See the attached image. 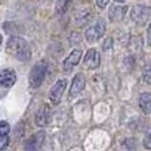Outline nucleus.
<instances>
[{
  "mask_svg": "<svg viewBox=\"0 0 151 151\" xmlns=\"http://www.w3.org/2000/svg\"><path fill=\"white\" fill-rule=\"evenodd\" d=\"M7 52L11 56L16 57L20 61H29L31 58V48L29 44L27 42L25 39L20 36H12L7 42V47H5Z\"/></svg>",
  "mask_w": 151,
  "mask_h": 151,
  "instance_id": "1",
  "label": "nucleus"
},
{
  "mask_svg": "<svg viewBox=\"0 0 151 151\" xmlns=\"http://www.w3.org/2000/svg\"><path fill=\"white\" fill-rule=\"evenodd\" d=\"M145 147H146V149H150L151 147V145H150V134L149 133H147L146 139H145Z\"/></svg>",
  "mask_w": 151,
  "mask_h": 151,
  "instance_id": "21",
  "label": "nucleus"
},
{
  "mask_svg": "<svg viewBox=\"0 0 151 151\" xmlns=\"http://www.w3.org/2000/svg\"><path fill=\"white\" fill-rule=\"evenodd\" d=\"M125 145H126V147H127V151H135L137 150V141L134 138L126 139Z\"/></svg>",
  "mask_w": 151,
  "mask_h": 151,
  "instance_id": "16",
  "label": "nucleus"
},
{
  "mask_svg": "<svg viewBox=\"0 0 151 151\" xmlns=\"http://www.w3.org/2000/svg\"><path fill=\"white\" fill-rule=\"evenodd\" d=\"M50 118H52V109H50L49 105H42L36 113V125L40 127H44L48 123L50 122Z\"/></svg>",
  "mask_w": 151,
  "mask_h": 151,
  "instance_id": "7",
  "label": "nucleus"
},
{
  "mask_svg": "<svg viewBox=\"0 0 151 151\" xmlns=\"http://www.w3.org/2000/svg\"><path fill=\"white\" fill-rule=\"evenodd\" d=\"M117 3H122V1H125V0H115Z\"/></svg>",
  "mask_w": 151,
  "mask_h": 151,
  "instance_id": "22",
  "label": "nucleus"
},
{
  "mask_svg": "<svg viewBox=\"0 0 151 151\" xmlns=\"http://www.w3.org/2000/svg\"><path fill=\"white\" fill-rule=\"evenodd\" d=\"M86 85V78L83 74L78 73L73 77V81H72V85H70V97H76L77 94H80L81 91L83 90Z\"/></svg>",
  "mask_w": 151,
  "mask_h": 151,
  "instance_id": "11",
  "label": "nucleus"
},
{
  "mask_svg": "<svg viewBox=\"0 0 151 151\" xmlns=\"http://www.w3.org/2000/svg\"><path fill=\"white\" fill-rule=\"evenodd\" d=\"M8 143H9V139H8V135L0 137V150H4L5 147L8 146Z\"/></svg>",
  "mask_w": 151,
  "mask_h": 151,
  "instance_id": "18",
  "label": "nucleus"
},
{
  "mask_svg": "<svg viewBox=\"0 0 151 151\" xmlns=\"http://www.w3.org/2000/svg\"><path fill=\"white\" fill-rule=\"evenodd\" d=\"M101 65V55L97 49L91 48L86 52L85 57H83V66L88 69H97Z\"/></svg>",
  "mask_w": 151,
  "mask_h": 151,
  "instance_id": "5",
  "label": "nucleus"
},
{
  "mask_svg": "<svg viewBox=\"0 0 151 151\" xmlns=\"http://www.w3.org/2000/svg\"><path fill=\"white\" fill-rule=\"evenodd\" d=\"M45 141V133L44 131H39L35 135H32L31 138L27 139V142L24 143V150L25 151H39L41 147V145Z\"/></svg>",
  "mask_w": 151,
  "mask_h": 151,
  "instance_id": "6",
  "label": "nucleus"
},
{
  "mask_svg": "<svg viewBox=\"0 0 151 151\" xmlns=\"http://www.w3.org/2000/svg\"><path fill=\"white\" fill-rule=\"evenodd\" d=\"M131 19L137 24H146L150 19V8L147 5H135L131 9Z\"/></svg>",
  "mask_w": 151,
  "mask_h": 151,
  "instance_id": "4",
  "label": "nucleus"
},
{
  "mask_svg": "<svg viewBox=\"0 0 151 151\" xmlns=\"http://www.w3.org/2000/svg\"><path fill=\"white\" fill-rule=\"evenodd\" d=\"M65 88H66V80L65 78H61L58 80L55 85L52 86V89L49 90V99L53 102V104H58L63 97L64 91H65Z\"/></svg>",
  "mask_w": 151,
  "mask_h": 151,
  "instance_id": "8",
  "label": "nucleus"
},
{
  "mask_svg": "<svg viewBox=\"0 0 151 151\" xmlns=\"http://www.w3.org/2000/svg\"><path fill=\"white\" fill-rule=\"evenodd\" d=\"M110 47H111V39H106L105 40V44H104V50H109Z\"/></svg>",
  "mask_w": 151,
  "mask_h": 151,
  "instance_id": "20",
  "label": "nucleus"
},
{
  "mask_svg": "<svg viewBox=\"0 0 151 151\" xmlns=\"http://www.w3.org/2000/svg\"><path fill=\"white\" fill-rule=\"evenodd\" d=\"M105 31H106V25H105L104 20H98L96 24H93L91 27H89L85 31V37L88 42H96L98 39H101L104 36Z\"/></svg>",
  "mask_w": 151,
  "mask_h": 151,
  "instance_id": "3",
  "label": "nucleus"
},
{
  "mask_svg": "<svg viewBox=\"0 0 151 151\" xmlns=\"http://www.w3.org/2000/svg\"><path fill=\"white\" fill-rule=\"evenodd\" d=\"M139 106L145 114H150L151 111V96L150 93H143L139 97Z\"/></svg>",
  "mask_w": 151,
  "mask_h": 151,
  "instance_id": "13",
  "label": "nucleus"
},
{
  "mask_svg": "<svg viewBox=\"0 0 151 151\" xmlns=\"http://www.w3.org/2000/svg\"><path fill=\"white\" fill-rule=\"evenodd\" d=\"M81 56H82V50L81 49H73L70 55L64 60L63 69L65 72H70L74 66L78 65V63H80V60H81Z\"/></svg>",
  "mask_w": 151,
  "mask_h": 151,
  "instance_id": "9",
  "label": "nucleus"
},
{
  "mask_svg": "<svg viewBox=\"0 0 151 151\" xmlns=\"http://www.w3.org/2000/svg\"><path fill=\"white\" fill-rule=\"evenodd\" d=\"M16 80H17V76L12 69H4L0 72V86L3 88H12Z\"/></svg>",
  "mask_w": 151,
  "mask_h": 151,
  "instance_id": "10",
  "label": "nucleus"
},
{
  "mask_svg": "<svg viewBox=\"0 0 151 151\" xmlns=\"http://www.w3.org/2000/svg\"><path fill=\"white\" fill-rule=\"evenodd\" d=\"M45 76H47V65H45V63H37L32 68L31 73H29V85L32 88L41 86Z\"/></svg>",
  "mask_w": 151,
  "mask_h": 151,
  "instance_id": "2",
  "label": "nucleus"
},
{
  "mask_svg": "<svg viewBox=\"0 0 151 151\" xmlns=\"http://www.w3.org/2000/svg\"><path fill=\"white\" fill-rule=\"evenodd\" d=\"M109 1H110V0H96V4H97V7H98V8L104 9V8L109 4Z\"/></svg>",
  "mask_w": 151,
  "mask_h": 151,
  "instance_id": "19",
  "label": "nucleus"
},
{
  "mask_svg": "<svg viewBox=\"0 0 151 151\" xmlns=\"http://www.w3.org/2000/svg\"><path fill=\"white\" fill-rule=\"evenodd\" d=\"M0 42H1V36H0Z\"/></svg>",
  "mask_w": 151,
  "mask_h": 151,
  "instance_id": "23",
  "label": "nucleus"
},
{
  "mask_svg": "<svg viewBox=\"0 0 151 151\" xmlns=\"http://www.w3.org/2000/svg\"><path fill=\"white\" fill-rule=\"evenodd\" d=\"M127 12V7L125 5H113L109 11V17L111 21H119Z\"/></svg>",
  "mask_w": 151,
  "mask_h": 151,
  "instance_id": "12",
  "label": "nucleus"
},
{
  "mask_svg": "<svg viewBox=\"0 0 151 151\" xmlns=\"http://www.w3.org/2000/svg\"><path fill=\"white\" fill-rule=\"evenodd\" d=\"M143 80L146 83H150L151 82V76H150V66L147 65L143 70Z\"/></svg>",
  "mask_w": 151,
  "mask_h": 151,
  "instance_id": "17",
  "label": "nucleus"
},
{
  "mask_svg": "<svg viewBox=\"0 0 151 151\" xmlns=\"http://www.w3.org/2000/svg\"><path fill=\"white\" fill-rule=\"evenodd\" d=\"M9 130H11L9 125H8L5 121H0V137L7 135V134L9 133Z\"/></svg>",
  "mask_w": 151,
  "mask_h": 151,
  "instance_id": "15",
  "label": "nucleus"
},
{
  "mask_svg": "<svg viewBox=\"0 0 151 151\" xmlns=\"http://www.w3.org/2000/svg\"><path fill=\"white\" fill-rule=\"evenodd\" d=\"M72 4V0H57L56 1V13L57 15H64L69 9Z\"/></svg>",
  "mask_w": 151,
  "mask_h": 151,
  "instance_id": "14",
  "label": "nucleus"
}]
</instances>
